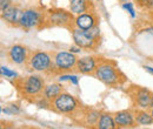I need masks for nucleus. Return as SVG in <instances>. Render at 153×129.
<instances>
[{
	"label": "nucleus",
	"instance_id": "nucleus-1",
	"mask_svg": "<svg viewBox=\"0 0 153 129\" xmlns=\"http://www.w3.org/2000/svg\"><path fill=\"white\" fill-rule=\"evenodd\" d=\"M93 76L110 88H121L127 82V77L119 69L114 60L101 56Z\"/></svg>",
	"mask_w": 153,
	"mask_h": 129
},
{
	"label": "nucleus",
	"instance_id": "nucleus-2",
	"mask_svg": "<svg viewBox=\"0 0 153 129\" xmlns=\"http://www.w3.org/2000/svg\"><path fill=\"white\" fill-rule=\"evenodd\" d=\"M13 85L20 97L32 103H34L36 100L42 96V92L46 86L45 79H42V76H40L38 74L19 76L17 80L13 81Z\"/></svg>",
	"mask_w": 153,
	"mask_h": 129
},
{
	"label": "nucleus",
	"instance_id": "nucleus-3",
	"mask_svg": "<svg viewBox=\"0 0 153 129\" xmlns=\"http://www.w3.org/2000/svg\"><path fill=\"white\" fill-rule=\"evenodd\" d=\"M70 32L72 34L73 42L84 51L96 52L101 43V33L99 26H96L87 31L73 27Z\"/></svg>",
	"mask_w": 153,
	"mask_h": 129
},
{
	"label": "nucleus",
	"instance_id": "nucleus-4",
	"mask_svg": "<svg viewBox=\"0 0 153 129\" xmlns=\"http://www.w3.org/2000/svg\"><path fill=\"white\" fill-rule=\"evenodd\" d=\"M30 73H41L53 75V57L52 52L31 51L28 60L24 66Z\"/></svg>",
	"mask_w": 153,
	"mask_h": 129
},
{
	"label": "nucleus",
	"instance_id": "nucleus-5",
	"mask_svg": "<svg viewBox=\"0 0 153 129\" xmlns=\"http://www.w3.org/2000/svg\"><path fill=\"white\" fill-rule=\"evenodd\" d=\"M81 108H82V105L80 103V101L76 96H73L72 94L67 93L66 91L51 101V111L57 114L70 116L72 119Z\"/></svg>",
	"mask_w": 153,
	"mask_h": 129
},
{
	"label": "nucleus",
	"instance_id": "nucleus-6",
	"mask_svg": "<svg viewBox=\"0 0 153 129\" xmlns=\"http://www.w3.org/2000/svg\"><path fill=\"white\" fill-rule=\"evenodd\" d=\"M76 15L64 8H50L46 10L45 15V28L50 27H62L71 31L74 27Z\"/></svg>",
	"mask_w": 153,
	"mask_h": 129
},
{
	"label": "nucleus",
	"instance_id": "nucleus-7",
	"mask_svg": "<svg viewBox=\"0 0 153 129\" xmlns=\"http://www.w3.org/2000/svg\"><path fill=\"white\" fill-rule=\"evenodd\" d=\"M45 15L46 10L42 7H28L25 8L20 19L19 28L28 32L31 29L45 28Z\"/></svg>",
	"mask_w": 153,
	"mask_h": 129
},
{
	"label": "nucleus",
	"instance_id": "nucleus-8",
	"mask_svg": "<svg viewBox=\"0 0 153 129\" xmlns=\"http://www.w3.org/2000/svg\"><path fill=\"white\" fill-rule=\"evenodd\" d=\"M53 57V75H60L65 73H72L76 71L78 57L72 52L58 51L52 52Z\"/></svg>",
	"mask_w": 153,
	"mask_h": 129
},
{
	"label": "nucleus",
	"instance_id": "nucleus-9",
	"mask_svg": "<svg viewBox=\"0 0 153 129\" xmlns=\"http://www.w3.org/2000/svg\"><path fill=\"white\" fill-rule=\"evenodd\" d=\"M127 95L131 100L132 108H140V109H150L151 108V99H152V93L150 89L137 86V85H131L127 88Z\"/></svg>",
	"mask_w": 153,
	"mask_h": 129
},
{
	"label": "nucleus",
	"instance_id": "nucleus-10",
	"mask_svg": "<svg viewBox=\"0 0 153 129\" xmlns=\"http://www.w3.org/2000/svg\"><path fill=\"white\" fill-rule=\"evenodd\" d=\"M30 53H31V49L27 46L21 45V43H16L7 48L6 57H7V61L12 65L25 66L28 60Z\"/></svg>",
	"mask_w": 153,
	"mask_h": 129
},
{
	"label": "nucleus",
	"instance_id": "nucleus-11",
	"mask_svg": "<svg viewBox=\"0 0 153 129\" xmlns=\"http://www.w3.org/2000/svg\"><path fill=\"white\" fill-rule=\"evenodd\" d=\"M100 115H101L100 111L82 106V108L78 111V114L73 117V120L87 128H97V123L99 121Z\"/></svg>",
	"mask_w": 153,
	"mask_h": 129
},
{
	"label": "nucleus",
	"instance_id": "nucleus-12",
	"mask_svg": "<svg viewBox=\"0 0 153 129\" xmlns=\"http://www.w3.org/2000/svg\"><path fill=\"white\" fill-rule=\"evenodd\" d=\"M100 56L96 55H85L82 57H78L76 65V73L81 75H93L99 63Z\"/></svg>",
	"mask_w": 153,
	"mask_h": 129
},
{
	"label": "nucleus",
	"instance_id": "nucleus-13",
	"mask_svg": "<svg viewBox=\"0 0 153 129\" xmlns=\"http://www.w3.org/2000/svg\"><path fill=\"white\" fill-rule=\"evenodd\" d=\"M99 24H100V17L97 13L96 10L76 15V19H74V27H78L80 29H85V31L91 29L96 26H99Z\"/></svg>",
	"mask_w": 153,
	"mask_h": 129
},
{
	"label": "nucleus",
	"instance_id": "nucleus-14",
	"mask_svg": "<svg viewBox=\"0 0 153 129\" xmlns=\"http://www.w3.org/2000/svg\"><path fill=\"white\" fill-rule=\"evenodd\" d=\"M114 120L117 128H135L138 126L134 116V108L117 111Z\"/></svg>",
	"mask_w": 153,
	"mask_h": 129
},
{
	"label": "nucleus",
	"instance_id": "nucleus-15",
	"mask_svg": "<svg viewBox=\"0 0 153 129\" xmlns=\"http://www.w3.org/2000/svg\"><path fill=\"white\" fill-rule=\"evenodd\" d=\"M22 12L24 10L21 7L13 4L8 8H6L4 12H1V19L4 20L5 24H7L11 27H19Z\"/></svg>",
	"mask_w": 153,
	"mask_h": 129
},
{
	"label": "nucleus",
	"instance_id": "nucleus-16",
	"mask_svg": "<svg viewBox=\"0 0 153 129\" xmlns=\"http://www.w3.org/2000/svg\"><path fill=\"white\" fill-rule=\"evenodd\" d=\"M68 7L74 15H79L96 10V6L92 0H70Z\"/></svg>",
	"mask_w": 153,
	"mask_h": 129
},
{
	"label": "nucleus",
	"instance_id": "nucleus-17",
	"mask_svg": "<svg viewBox=\"0 0 153 129\" xmlns=\"http://www.w3.org/2000/svg\"><path fill=\"white\" fill-rule=\"evenodd\" d=\"M62 92H65V86L60 81L59 82H52V83H48V85L45 86V89L42 92V96L46 97L47 100L52 101Z\"/></svg>",
	"mask_w": 153,
	"mask_h": 129
},
{
	"label": "nucleus",
	"instance_id": "nucleus-18",
	"mask_svg": "<svg viewBox=\"0 0 153 129\" xmlns=\"http://www.w3.org/2000/svg\"><path fill=\"white\" fill-rule=\"evenodd\" d=\"M134 116L138 126H151L153 125V117L149 109L134 108Z\"/></svg>",
	"mask_w": 153,
	"mask_h": 129
},
{
	"label": "nucleus",
	"instance_id": "nucleus-19",
	"mask_svg": "<svg viewBox=\"0 0 153 129\" xmlns=\"http://www.w3.org/2000/svg\"><path fill=\"white\" fill-rule=\"evenodd\" d=\"M114 115H112L111 113L107 111H101V115L99 117V121L97 123V129H115Z\"/></svg>",
	"mask_w": 153,
	"mask_h": 129
},
{
	"label": "nucleus",
	"instance_id": "nucleus-20",
	"mask_svg": "<svg viewBox=\"0 0 153 129\" xmlns=\"http://www.w3.org/2000/svg\"><path fill=\"white\" fill-rule=\"evenodd\" d=\"M134 5L143 11L150 12L153 10V0H133Z\"/></svg>",
	"mask_w": 153,
	"mask_h": 129
},
{
	"label": "nucleus",
	"instance_id": "nucleus-21",
	"mask_svg": "<svg viewBox=\"0 0 153 129\" xmlns=\"http://www.w3.org/2000/svg\"><path fill=\"white\" fill-rule=\"evenodd\" d=\"M0 73H1V76H2V77L7 79V80H11L12 82L19 77V75H18L17 72L11 71L10 68H7V67H5V66H1V68H0Z\"/></svg>",
	"mask_w": 153,
	"mask_h": 129
},
{
	"label": "nucleus",
	"instance_id": "nucleus-22",
	"mask_svg": "<svg viewBox=\"0 0 153 129\" xmlns=\"http://www.w3.org/2000/svg\"><path fill=\"white\" fill-rule=\"evenodd\" d=\"M58 81H60V82H62V81H70L72 85L78 86V83H79V77H78L76 75H73V74H71V73H65V74L58 75Z\"/></svg>",
	"mask_w": 153,
	"mask_h": 129
},
{
	"label": "nucleus",
	"instance_id": "nucleus-23",
	"mask_svg": "<svg viewBox=\"0 0 153 129\" xmlns=\"http://www.w3.org/2000/svg\"><path fill=\"white\" fill-rule=\"evenodd\" d=\"M2 113H6V114H8V115H18L20 114V107L17 105V103H10V105H7L6 106V108L4 109H1Z\"/></svg>",
	"mask_w": 153,
	"mask_h": 129
},
{
	"label": "nucleus",
	"instance_id": "nucleus-24",
	"mask_svg": "<svg viewBox=\"0 0 153 129\" xmlns=\"http://www.w3.org/2000/svg\"><path fill=\"white\" fill-rule=\"evenodd\" d=\"M121 7H123L124 10H126V11L130 13V15H131L132 18H135V17H137V14H135V5H134V2L125 1V2H123Z\"/></svg>",
	"mask_w": 153,
	"mask_h": 129
},
{
	"label": "nucleus",
	"instance_id": "nucleus-25",
	"mask_svg": "<svg viewBox=\"0 0 153 129\" xmlns=\"http://www.w3.org/2000/svg\"><path fill=\"white\" fill-rule=\"evenodd\" d=\"M13 5V0H0V12H4L6 8Z\"/></svg>",
	"mask_w": 153,
	"mask_h": 129
},
{
	"label": "nucleus",
	"instance_id": "nucleus-26",
	"mask_svg": "<svg viewBox=\"0 0 153 129\" xmlns=\"http://www.w3.org/2000/svg\"><path fill=\"white\" fill-rule=\"evenodd\" d=\"M81 51H82V49H81V48H80L78 45H76V43H74L73 46H71V47H70V52H72V53H74V54L80 53Z\"/></svg>",
	"mask_w": 153,
	"mask_h": 129
},
{
	"label": "nucleus",
	"instance_id": "nucleus-27",
	"mask_svg": "<svg viewBox=\"0 0 153 129\" xmlns=\"http://www.w3.org/2000/svg\"><path fill=\"white\" fill-rule=\"evenodd\" d=\"M143 68H144L147 73H150L151 75H153V68L152 67H150V66H146V65H145V66H143Z\"/></svg>",
	"mask_w": 153,
	"mask_h": 129
},
{
	"label": "nucleus",
	"instance_id": "nucleus-28",
	"mask_svg": "<svg viewBox=\"0 0 153 129\" xmlns=\"http://www.w3.org/2000/svg\"><path fill=\"white\" fill-rule=\"evenodd\" d=\"M147 13H149V19H150L151 24H153V10L152 11H150V12H147Z\"/></svg>",
	"mask_w": 153,
	"mask_h": 129
},
{
	"label": "nucleus",
	"instance_id": "nucleus-29",
	"mask_svg": "<svg viewBox=\"0 0 153 129\" xmlns=\"http://www.w3.org/2000/svg\"><path fill=\"white\" fill-rule=\"evenodd\" d=\"M150 111H151V115H152V117H153V107L150 108Z\"/></svg>",
	"mask_w": 153,
	"mask_h": 129
},
{
	"label": "nucleus",
	"instance_id": "nucleus-30",
	"mask_svg": "<svg viewBox=\"0 0 153 129\" xmlns=\"http://www.w3.org/2000/svg\"><path fill=\"white\" fill-rule=\"evenodd\" d=\"M151 107H153V93H152V99H151Z\"/></svg>",
	"mask_w": 153,
	"mask_h": 129
},
{
	"label": "nucleus",
	"instance_id": "nucleus-31",
	"mask_svg": "<svg viewBox=\"0 0 153 129\" xmlns=\"http://www.w3.org/2000/svg\"><path fill=\"white\" fill-rule=\"evenodd\" d=\"M121 1H123V2H125V1H128V0H121Z\"/></svg>",
	"mask_w": 153,
	"mask_h": 129
},
{
	"label": "nucleus",
	"instance_id": "nucleus-32",
	"mask_svg": "<svg viewBox=\"0 0 153 129\" xmlns=\"http://www.w3.org/2000/svg\"><path fill=\"white\" fill-rule=\"evenodd\" d=\"M96 1H100V0H96Z\"/></svg>",
	"mask_w": 153,
	"mask_h": 129
}]
</instances>
